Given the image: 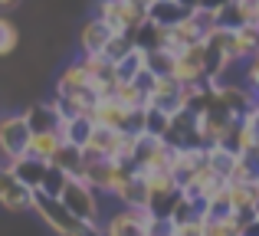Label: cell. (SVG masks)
<instances>
[{
    "label": "cell",
    "mask_w": 259,
    "mask_h": 236,
    "mask_svg": "<svg viewBox=\"0 0 259 236\" xmlns=\"http://www.w3.org/2000/svg\"><path fill=\"white\" fill-rule=\"evenodd\" d=\"M30 210H36V217L43 220L56 236H99L95 226H85L59 204L56 197H46L43 191H33V200H30Z\"/></svg>",
    "instance_id": "cell-1"
},
{
    "label": "cell",
    "mask_w": 259,
    "mask_h": 236,
    "mask_svg": "<svg viewBox=\"0 0 259 236\" xmlns=\"http://www.w3.org/2000/svg\"><path fill=\"white\" fill-rule=\"evenodd\" d=\"M59 204L85 226H95L99 230V220H102V204H99V194L85 184L82 177H66L63 191H59Z\"/></svg>",
    "instance_id": "cell-2"
},
{
    "label": "cell",
    "mask_w": 259,
    "mask_h": 236,
    "mask_svg": "<svg viewBox=\"0 0 259 236\" xmlns=\"http://www.w3.org/2000/svg\"><path fill=\"white\" fill-rule=\"evenodd\" d=\"M135 171H138V167L132 164V158H128V161H85V167H82L79 177H82L99 197H102V194L112 197V194L121 187V180L132 177Z\"/></svg>",
    "instance_id": "cell-3"
},
{
    "label": "cell",
    "mask_w": 259,
    "mask_h": 236,
    "mask_svg": "<svg viewBox=\"0 0 259 236\" xmlns=\"http://www.w3.org/2000/svg\"><path fill=\"white\" fill-rule=\"evenodd\" d=\"M148 207H115L108 217L99 220V236H148L151 226Z\"/></svg>",
    "instance_id": "cell-4"
},
{
    "label": "cell",
    "mask_w": 259,
    "mask_h": 236,
    "mask_svg": "<svg viewBox=\"0 0 259 236\" xmlns=\"http://www.w3.org/2000/svg\"><path fill=\"white\" fill-rule=\"evenodd\" d=\"M30 125H26L23 112H7L0 115V158H20L26 154L30 145Z\"/></svg>",
    "instance_id": "cell-5"
},
{
    "label": "cell",
    "mask_w": 259,
    "mask_h": 236,
    "mask_svg": "<svg viewBox=\"0 0 259 236\" xmlns=\"http://www.w3.org/2000/svg\"><path fill=\"white\" fill-rule=\"evenodd\" d=\"M95 20H102L112 33H135V26L145 23L148 17L138 13L128 0H99V13H95Z\"/></svg>",
    "instance_id": "cell-6"
},
{
    "label": "cell",
    "mask_w": 259,
    "mask_h": 236,
    "mask_svg": "<svg viewBox=\"0 0 259 236\" xmlns=\"http://www.w3.org/2000/svg\"><path fill=\"white\" fill-rule=\"evenodd\" d=\"M30 200H33L30 187L20 184L10 171L0 167V204H4L7 210H13V213H23V210H30Z\"/></svg>",
    "instance_id": "cell-7"
},
{
    "label": "cell",
    "mask_w": 259,
    "mask_h": 236,
    "mask_svg": "<svg viewBox=\"0 0 259 236\" xmlns=\"http://www.w3.org/2000/svg\"><path fill=\"white\" fill-rule=\"evenodd\" d=\"M128 115H132V112H125L112 96H99V102L92 105V112H89L92 125H99V128H115V131H125Z\"/></svg>",
    "instance_id": "cell-8"
},
{
    "label": "cell",
    "mask_w": 259,
    "mask_h": 236,
    "mask_svg": "<svg viewBox=\"0 0 259 236\" xmlns=\"http://www.w3.org/2000/svg\"><path fill=\"white\" fill-rule=\"evenodd\" d=\"M118 200V207H148V184H145V174L135 171L132 177L121 180V187L112 194Z\"/></svg>",
    "instance_id": "cell-9"
},
{
    "label": "cell",
    "mask_w": 259,
    "mask_h": 236,
    "mask_svg": "<svg viewBox=\"0 0 259 236\" xmlns=\"http://www.w3.org/2000/svg\"><path fill=\"white\" fill-rule=\"evenodd\" d=\"M23 118H26V125H30L33 134H39V131H56V128H59V112H56V105H53L50 99H46V102L30 105V109L23 112Z\"/></svg>",
    "instance_id": "cell-10"
},
{
    "label": "cell",
    "mask_w": 259,
    "mask_h": 236,
    "mask_svg": "<svg viewBox=\"0 0 259 236\" xmlns=\"http://www.w3.org/2000/svg\"><path fill=\"white\" fill-rule=\"evenodd\" d=\"M92 118L89 115H76V118H69V121H63L59 118V128H56V134H59V141H66V145H72V148H85V141L92 138Z\"/></svg>",
    "instance_id": "cell-11"
},
{
    "label": "cell",
    "mask_w": 259,
    "mask_h": 236,
    "mask_svg": "<svg viewBox=\"0 0 259 236\" xmlns=\"http://www.w3.org/2000/svg\"><path fill=\"white\" fill-rule=\"evenodd\" d=\"M108 36H112V30H108L102 20H89L82 26V33H79V46H82V56H92V53H102L108 43Z\"/></svg>",
    "instance_id": "cell-12"
},
{
    "label": "cell",
    "mask_w": 259,
    "mask_h": 236,
    "mask_svg": "<svg viewBox=\"0 0 259 236\" xmlns=\"http://www.w3.org/2000/svg\"><path fill=\"white\" fill-rule=\"evenodd\" d=\"M50 164L56 167V171H63L66 177H79L82 174V167H85V161H82V148H72V145H59L56 148V154L50 158Z\"/></svg>",
    "instance_id": "cell-13"
},
{
    "label": "cell",
    "mask_w": 259,
    "mask_h": 236,
    "mask_svg": "<svg viewBox=\"0 0 259 236\" xmlns=\"http://www.w3.org/2000/svg\"><path fill=\"white\" fill-rule=\"evenodd\" d=\"M187 17V10H184L181 4H174V0H154L151 7H148V20L158 26H164V30H171L174 23H181V20Z\"/></svg>",
    "instance_id": "cell-14"
},
{
    "label": "cell",
    "mask_w": 259,
    "mask_h": 236,
    "mask_svg": "<svg viewBox=\"0 0 259 236\" xmlns=\"http://www.w3.org/2000/svg\"><path fill=\"white\" fill-rule=\"evenodd\" d=\"M59 145H63V141H59V134H56V131H39V134H30V145H26V158L50 164V158L56 154V148H59Z\"/></svg>",
    "instance_id": "cell-15"
},
{
    "label": "cell",
    "mask_w": 259,
    "mask_h": 236,
    "mask_svg": "<svg viewBox=\"0 0 259 236\" xmlns=\"http://www.w3.org/2000/svg\"><path fill=\"white\" fill-rule=\"evenodd\" d=\"M233 164H236V151H230V148H220V145L207 148V167H210V171H213L220 180L230 177Z\"/></svg>",
    "instance_id": "cell-16"
},
{
    "label": "cell",
    "mask_w": 259,
    "mask_h": 236,
    "mask_svg": "<svg viewBox=\"0 0 259 236\" xmlns=\"http://www.w3.org/2000/svg\"><path fill=\"white\" fill-rule=\"evenodd\" d=\"M141 69H148V66H145V50L132 46V53H128L125 59H118V63H115V82H132Z\"/></svg>",
    "instance_id": "cell-17"
},
{
    "label": "cell",
    "mask_w": 259,
    "mask_h": 236,
    "mask_svg": "<svg viewBox=\"0 0 259 236\" xmlns=\"http://www.w3.org/2000/svg\"><path fill=\"white\" fill-rule=\"evenodd\" d=\"M112 99L121 105L125 112H141L148 105V99L141 96L138 89H135L132 82H115V89H112Z\"/></svg>",
    "instance_id": "cell-18"
},
{
    "label": "cell",
    "mask_w": 259,
    "mask_h": 236,
    "mask_svg": "<svg viewBox=\"0 0 259 236\" xmlns=\"http://www.w3.org/2000/svg\"><path fill=\"white\" fill-rule=\"evenodd\" d=\"M167 128H171V115H164V112L154 109V105H145V131L141 134H151V138L164 141Z\"/></svg>",
    "instance_id": "cell-19"
},
{
    "label": "cell",
    "mask_w": 259,
    "mask_h": 236,
    "mask_svg": "<svg viewBox=\"0 0 259 236\" xmlns=\"http://www.w3.org/2000/svg\"><path fill=\"white\" fill-rule=\"evenodd\" d=\"M132 33H112V36H108V43H105V50H102V56L108 59V63H118V59H125L128 53H132Z\"/></svg>",
    "instance_id": "cell-20"
},
{
    "label": "cell",
    "mask_w": 259,
    "mask_h": 236,
    "mask_svg": "<svg viewBox=\"0 0 259 236\" xmlns=\"http://www.w3.org/2000/svg\"><path fill=\"white\" fill-rule=\"evenodd\" d=\"M171 154H174V148L167 145V141H158L138 171H167V167H171Z\"/></svg>",
    "instance_id": "cell-21"
},
{
    "label": "cell",
    "mask_w": 259,
    "mask_h": 236,
    "mask_svg": "<svg viewBox=\"0 0 259 236\" xmlns=\"http://www.w3.org/2000/svg\"><path fill=\"white\" fill-rule=\"evenodd\" d=\"M145 66H148V72H154V76H171L174 56L167 50H148L145 53Z\"/></svg>",
    "instance_id": "cell-22"
},
{
    "label": "cell",
    "mask_w": 259,
    "mask_h": 236,
    "mask_svg": "<svg viewBox=\"0 0 259 236\" xmlns=\"http://www.w3.org/2000/svg\"><path fill=\"white\" fill-rule=\"evenodd\" d=\"M17 46H20V30H17V23H13L10 17H4V13H0V56H10Z\"/></svg>",
    "instance_id": "cell-23"
},
{
    "label": "cell",
    "mask_w": 259,
    "mask_h": 236,
    "mask_svg": "<svg viewBox=\"0 0 259 236\" xmlns=\"http://www.w3.org/2000/svg\"><path fill=\"white\" fill-rule=\"evenodd\" d=\"M63 184H66V174L56 171L53 164H46V174H43V180H39V191H43L46 197H59Z\"/></svg>",
    "instance_id": "cell-24"
},
{
    "label": "cell",
    "mask_w": 259,
    "mask_h": 236,
    "mask_svg": "<svg viewBox=\"0 0 259 236\" xmlns=\"http://www.w3.org/2000/svg\"><path fill=\"white\" fill-rule=\"evenodd\" d=\"M187 17H190V23L197 26V33H200L203 39H207L210 33L217 30V17H213V10H203V7H197V10H190Z\"/></svg>",
    "instance_id": "cell-25"
},
{
    "label": "cell",
    "mask_w": 259,
    "mask_h": 236,
    "mask_svg": "<svg viewBox=\"0 0 259 236\" xmlns=\"http://www.w3.org/2000/svg\"><path fill=\"white\" fill-rule=\"evenodd\" d=\"M243 85H246L253 96H259V56L243 63Z\"/></svg>",
    "instance_id": "cell-26"
},
{
    "label": "cell",
    "mask_w": 259,
    "mask_h": 236,
    "mask_svg": "<svg viewBox=\"0 0 259 236\" xmlns=\"http://www.w3.org/2000/svg\"><path fill=\"white\" fill-rule=\"evenodd\" d=\"M148 236H174V223L167 217H154L148 226Z\"/></svg>",
    "instance_id": "cell-27"
},
{
    "label": "cell",
    "mask_w": 259,
    "mask_h": 236,
    "mask_svg": "<svg viewBox=\"0 0 259 236\" xmlns=\"http://www.w3.org/2000/svg\"><path fill=\"white\" fill-rule=\"evenodd\" d=\"M174 236H203V220H194V223L174 226Z\"/></svg>",
    "instance_id": "cell-28"
},
{
    "label": "cell",
    "mask_w": 259,
    "mask_h": 236,
    "mask_svg": "<svg viewBox=\"0 0 259 236\" xmlns=\"http://www.w3.org/2000/svg\"><path fill=\"white\" fill-rule=\"evenodd\" d=\"M243 236H259V217H253L246 226H243Z\"/></svg>",
    "instance_id": "cell-29"
},
{
    "label": "cell",
    "mask_w": 259,
    "mask_h": 236,
    "mask_svg": "<svg viewBox=\"0 0 259 236\" xmlns=\"http://www.w3.org/2000/svg\"><path fill=\"white\" fill-rule=\"evenodd\" d=\"M223 4H227V0H200L197 7H203V10H213V13H217V10H220Z\"/></svg>",
    "instance_id": "cell-30"
},
{
    "label": "cell",
    "mask_w": 259,
    "mask_h": 236,
    "mask_svg": "<svg viewBox=\"0 0 259 236\" xmlns=\"http://www.w3.org/2000/svg\"><path fill=\"white\" fill-rule=\"evenodd\" d=\"M174 4H181V7H184V10H187V13H190V10H197V4H200V0H174Z\"/></svg>",
    "instance_id": "cell-31"
},
{
    "label": "cell",
    "mask_w": 259,
    "mask_h": 236,
    "mask_svg": "<svg viewBox=\"0 0 259 236\" xmlns=\"http://www.w3.org/2000/svg\"><path fill=\"white\" fill-rule=\"evenodd\" d=\"M17 4H20V0H0V13H4V10H13Z\"/></svg>",
    "instance_id": "cell-32"
},
{
    "label": "cell",
    "mask_w": 259,
    "mask_h": 236,
    "mask_svg": "<svg viewBox=\"0 0 259 236\" xmlns=\"http://www.w3.org/2000/svg\"><path fill=\"white\" fill-rule=\"evenodd\" d=\"M256 23H259V0H256Z\"/></svg>",
    "instance_id": "cell-33"
},
{
    "label": "cell",
    "mask_w": 259,
    "mask_h": 236,
    "mask_svg": "<svg viewBox=\"0 0 259 236\" xmlns=\"http://www.w3.org/2000/svg\"><path fill=\"white\" fill-rule=\"evenodd\" d=\"M256 217H259V210H256Z\"/></svg>",
    "instance_id": "cell-34"
}]
</instances>
